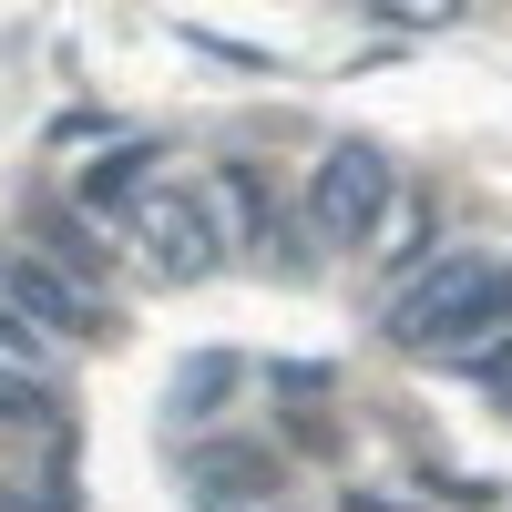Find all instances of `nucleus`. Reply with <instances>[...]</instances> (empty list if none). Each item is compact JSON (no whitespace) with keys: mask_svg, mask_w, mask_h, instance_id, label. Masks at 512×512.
<instances>
[{"mask_svg":"<svg viewBox=\"0 0 512 512\" xmlns=\"http://www.w3.org/2000/svg\"><path fill=\"white\" fill-rule=\"evenodd\" d=\"M512 318V267H482V256H441L400 308H390V338L400 349H472Z\"/></svg>","mask_w":512,"mask_h":512,"instance_id":"nucleus-1","label":"nucleus"},{"mask_svg":"<svg viewBox=\"0 0 512 512\" xmlns=\"http://www.w3.org/2000/svg\"><path fill=\"white\" fill-rule=\"evenodd\" d=\"M308 216H318V236H328V246L369 236L379 216H390V154H379V144H328L318 185H308Z\"/></svg>","mask_w":512,"mask_h":512,"instance_id":"nucleus-2","label":"nucleus"},{"mask_svg":"<svg viewBox=\"0 0 512 512\" xmlns=\"http://www.w3.org/2000/svg\"><path fill=\"white\" fill-rule=\"evenodd\" d=\"M144 267L164 287H195V277H216L226 267V226H216V205L205 195H144Z\"/></svg>","mask_w":512,"mask_h":512,"instance_id":"nucleus-3","label":"nucleus"},{"mask_svg":"<svg viewBox=\"0 0 512 512\" xmlns=\"http://www.w3.org/2000/svg\"><path fill=\"white\" fill-rule=\"evenodd\" d=\"M0 308H11L31 338H82L93 328V297H82L52 256H0Z\"/></svg>","mask_w":512,"mask_h":512,"instance_id":"nucleus-4","label":"nucleus"},{"mask_svg":"<svg viewBox=\"0 0 512 512\" xmlns=\"http://www.w3.org/2000/svg\"><path fill=\"white\" fill-rule=\"evenodd\" d=\"M267 482H277V472H267L256 451H216V461H205V492H216V502H226V492H267Z\"/></svg>","mask_w":512,"mask_h":512,"instance_id":"nucleus-5","label":"nucleus"},{"mask_svg":"<svg viewBox=\"0 0 512 512\" xmlns=\"http://www.w3.org/2000/svg\"><path fill=\"white\" fill-rule=\"evenodd\" d=\"M31 359H41V338H31L11 308H0V369H11V379H31Z\"/></svg>","mask_w":512,"mask_h":512,"instance_id":"nucleus-6","label":"nucleus"},{"mask_svg":"<svg viewBox=\"0 0 512 512\" xmlns=\"http://www.w3.org/2000/svg\"><path fill=\"white\" fill-rule=\"evenodd\" d=\"M144 164H154V144H134V154H113V164H103V175H93V205H113L123 185H134V175H144Z\"/></svg>","mask_w":512,"mask_h":512,"instance_id":"nucleus-7","label":"nucleus"},{"mask_svg":"<svg viewBox=\"0 0 512 512\" xmlns=\"http://www.w3.org/2000/svg\"><path fill=\"white\" fill-rule=\"evenodd\" d=\"M0 420H41V390H31V379H11V369H0Z\"/></svg>","mask_w":512,"mask_h":512,"instance_id":"nucleus-8","label":"nucleus"}]
</instances>
